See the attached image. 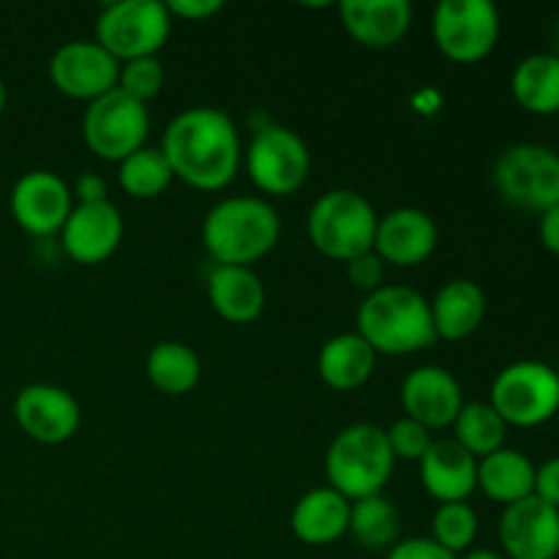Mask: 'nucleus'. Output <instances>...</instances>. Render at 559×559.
Returning <instances> with one entry per match:
<instances>
[{
    "mask_svg": "<svg viewBox=\"0 0 559 559\" xmlns=\"http://www.w3.org/2000/svg\"><path fill=\"white\" fill-rule=\"evenodd\" d=\"M120 240H123V218L109 200L74 205L60 229L63 251L80 265L107 262L118 251Z\"/></svg>",
    "mask_w": 559,
    "mask_h": 559,
    "instance_id": "obj_16",
    "label": "nucleus"
},
{
    "mask_svg": "<svg viewBox=\"0 0 559 559\" xmlns=\"http://www.w3.org/2000/svg\"><path fill=\"white\" fill-rule=\"evenodd\" d=\"M478 538V513L469 502H445L431 516V540L453 557L467 555Z\"/></svg>",
    "mask_w": 559,
    "mask_h": 559,
    "instance_id": "obj_31",
    "label": "nucleus"
},
{
    "mask_svg": "<svg viewBox=\"0 0 559 559\" xmlns=\"http://www.w3.org/2000/svg\"><path fill=\"white\" fill-rule=\"evenodd\" d=\"M506 437L508 424L489 402L464 404L462 413L453 420V440L475 459H484L506 448Z\"/></svg>",
    "mask_w": 559,
    "mask_h": 559,
    "instance_id": "obj_29",
    "label": "nucleus"
},
{
    "mask_svg": "<svg viewBox=\"0 0 559 559\" xmlns=\"http://www.w3.org/2000/svg\"><path fill=\"white\" fill-rule=\"evenodd\" d=\"M555 55L559 58V22H557V52Z\"/></svg>",
    "mask_w": 559,
    "mask_h": 559,
    "instance_id": "obj_42",
    "label": "nucleus"
},
{
    "mask_svg": "<svg viewBox=\"0 0 559 559\" xmlns=\"http://www.w3.org/2000/svg\"><path fill=\"white\" fill-rule=\"evenodd\" d=\"M145 374L164 396H186L194 391L202 377L200 355L183 342H158L147 353Z\"/></svg>",
    "mask_w": 559,
    "mask_h": 559,
    "instance_id": "obj_27",
    "label": "nucleus"
},
{
    "mask_svg": "<svg viewBox=\"0 0 559 559\" xmlns=\"http://www.w3.org/2000/svg\"><path fill=\"white\" fill-rule=\"evenodd\" d=\"M489 404L508 426L549 424L559 413V371L544 360H516L495 377Z\"/></svg>",
    "mask_w": 559,
    "mask_h": 559,
    "instance_id": "obj_6",
    "label": "nucleus"
},
{
    "mask_svg": "<svg viewBox=\"0 0 559 559\" xmlns=\"http://www.w3.org/2000/svg\"><path fill=\"white\" fill-rule=\"evenodd\" d=\"M3 109H5V85L3 80H0V115H3Z\"/></svg>",
    "mask_w": 559,
    "mask_h": 559,
    "instance_id": "obj_41",
    "label": "nucleus"
},
{
    "mask_svg": "<svg viewBox=\"0 0 559 559\" xmlns=\"http://www.w3.org/2000/svg\"><path fill=\"white\" fill-rule=\"evenodd\" d=\"M151 131V115L145 104L134 102L115 87L107 96L87 104L82 118V140L93 156L120 164L145 147Z\"/></svg>",
    "mask_w": 559,
    "mask_h": 559,
    "instance_id": "obj_10",
    "label": "nucleus"
},
{
    "mask_svg": "<svg viewBox=\"0 0 559 559\" xmlns=\"http://www.w3.org/2000/svg\"><path fill=\"white\" fill-rule=\"evenodd\" d=\"M355 328L377 355H413L437 342L429 300L418 289L396 284L366 295Z\"/></svg>",
    "mask_w": 559,
    "mask_h": 559,
    "instance_id": "obj_3",
    "label": "nucleus"
},
{
    "mask_svg": "<svg viewBox=\"0 0 559 559\" xmlns=\"http://www.w3.org/2000/svg\"><path fill=\"white\" fill-rule=\"evenodd\" d=\"M175 180L162 147H140L118 164V183L134 200H153L164 194Z\"/></svg>",
    "mask_w": 559,
    "mask_h": 559,
    "instance_id": "obj_30",
    "label": "nucleus"
},
{
    "mask_svg": "<svg viewBox=\"0 0 559 559\" xmlns=\"http://www.w3.org/2000/svg\"><path fill=\"white\" fill-rule=\"evenodd\" d=\"M462 559H506V557L495 549H469Z\"/></svg>",
    "mask_w": 559,
    "mask_h": 559,
    "instance_id": "obj_40",
    "label": "nucleus"
},
{
    "mask_svg": "<svg viewBox=\"0 0 559 559\" xmlns=\"http://www.w3.org/2000/svg\"><path fill=\"white\" fill-rule=\"evenodd\" d=\"M349 508L353 502L331 486L311 489L295 502L289 513L293 535L306 546H328L349 533Z\"/></svg>",
    "mask_w": 559,
    "mask_h": 559,
    "instance_id": "obj_21",
    "label": "nucleus"
},
{
    "mask_svg": "<svg viewBox=\"0 0 559 559\" xmlns=\"http://www.w3.org/2000/svg\"><path fill=\"white\" fill-rule=\"evenodd\" d=\"M377 353L358 333H338L328 338L317 355V374L331 391H358L374 374Z\"/></svg>",
    "mask_w": 559,
    "mask_h": 559,
    "instance_id": "obj_24",
    "label": "nucleus"
},
{
    "mask_svg": "<svg viewBox=\"0 0 559 559\" xmlns=\"http://www.w3.org/2000/svg\"><path fill=\"white\" fill-rule=\"evenodd\" d=\"M435 218L420 207H396L377 222L374 254L385 265L415 267L429 260L437 249Z\"/></svg>",
    "mask_w": 559,
    "mask_h": 559,
    "instance_id": "obj_18",
    "label": "nucleus"
},
{
    "mask_svg": "<svg viewBox=\"0 0 559 559\" xmlns=\"http://www.w3.org/2000/svg\"><path fill=\"white\" fill-rule=\"evenodd\" d=\"M374 205L353 189H333L322 194L309 211V240L322 257L347 262L374 249Z\"/></svg>",
    "mask_w": 559,
    "mask_h": 559,
    "instance_id": "obj_5",
    "label": "nucleus"
},
{
    "mask_svg": "<svg viewBox=\"0 0 559 559\" xmlns=\"http://www.w3.org/2000/svg\"><path fill=\"white\" fill-rule=\"evenodd\" d=\"M500 11L489 0H442L435 9V44L453 63H478L500 41Z\"/></svg>",
    "mask_w": 559,
    "mask_h": 559,
    "instance_id": "obj_11",
    "label": "nucleus"
},
{
    "mask_svg": "<svg viewBox=\"0 0 559 559\" xmlns=\"http://www.w3.org/2000/svg\"><path fill=\"white\" fill-rule=\"evenodd\" d=\"M251 183L267 197H289L309 180V145L287 126H262L243 153Z\"/></svg>",
    "mask_w": 559,
    "mask_h": 559,
    "instance_id": "obj_9",
    "label": "nucleus"
},
{
    "mask_svg": "<svg viewBox=\"0 0 559 559\" xmlns=\"http://www.w3.org/2000/svg\"><path fill=\"white\" fill-rule=\"evenodd\" d=\"M107 180L96 173H85L74 180L71 186V197L76 200V205H93V202H107L109 200Z\"/></svg>",
    "mask_w": 559,
    "mask_h": 559,
    "instance_id": "obj_38",
    "label": "nucleus"
},
{
    "mask_svg": "<svg viewBox=\"0 0 559 559\" xmlns=\"http://www.w3.org/2000/svg\"><path fill=\"white\" fill-rule=\"evenodd\" d=\"M9 205L14 222L27 235L49 238L63 229L71 207H74V197H71V186L60 175L49 173V169H31L14 183Z\"/></svg>",
    "mask_w": 559,
    "mask_h": 559,
    "instance_id": "obj_14",
    "label": "nucleus"
},
{
    "mask_svg": "<svg viewBox=\"0 0 559 559\" xmlns=\"http://www.w3.org/2000/svg\"><path fill=\"white\" fill-rule=\"evenodd\" d=\"M402 407L429 431L448 429L464 407L462 385L442 366H418L402 382Z\"/></svg>",
    "mask_w": 559,
    "mask_h": 559,
    "instance_id": "obj_17",
    "label": "nucleus"
},
{
    "mask_svg": "<svg viewBox=\"0 0 559 559\" xmlns=\"http://www.w3.org/2000/svg\"><path fill=\"white\" fill-rule=\"evenodd\" d=\"M506 559H557L559 557V511L538 497H527L502 508L497 524Z\"/></svg>",
    "mask_w": 559,
    "mask_h": 559,
    "instance_id": "obj_15",
    "label": "nucleus"
},
{
    "mask_svg": "<svg viewBox=\"0 0 559 559\" xmlns=\"http://www.w3.org/2000/svg\"><path fill=\"white\" fill-rule=\"evenodd\" d=\"M162 153L175 178L197 191H222L243 162L233 118L213 107H191L175 115L164 131Z\"/></svg>",
    "mask_w": 559,
    "mask_h": 559,
    "instance_id": "obj_1",
    "label": "nucleus"
},
{
    "mask_svg": "<svg viewBox=\"0 0 559 559\" xmlns=\"http://www.w3.org/2000/svg\"><path fill=\"white\" fill-rule=\"evenodd\" d=\"M173 33L167 3L158 0H118L104 5L96 16V41L118 63L153 58Z\"/></svg>",
    "mask_w": 559,
    "mask_h": 559,
    "instance_id": "obj_8",
    "label": "nucleus"
},
{
    "mask_svg": "<svg viewBox=\"0 0 559 559\" xmlns=\"http://www.w3.org/2000/svg\"><path fill=\"white\" fill-rule=\"evenodd\" d=\"M420 484L426 495L440 506L445 502H467L478 489V459L469 456L453 437H440L429 445L418 462Z\"/></svg>",
    "mask_w": 559,
    "mask_h": 559,
    "instance_id": "obj_19",
    "label": "nucleus"
},
{
    "mask_svg": "<svg viewBox=\"0 0 559 559\" xmlns=\"http://www.w3.org/2000/svg\"><path fill=\"white\" fill-rule=\"evenodd\" d=\"M224 9L222 0H169V16H180L186 22H205Z\"/></svg>",
    "mask_w": 559,
    "mask_h": 559,
    "instance_id": "obj_37",
    "label": "nucleus"
},
{
    "mask_svg": "<svg viewBox=\"0 0 559 559\" xmlns=\"http://www.w3.org/2000/svg\"><path fill=\"white\" fill-rule=\"evenodd\" d=\"M511 93L530 115H559V58L535 52L513 69Z\"/></svg>",
    "mask_w": 559,
    "mask_h": 559,
    "instance_id": "obj_26",
    "label": "nucleus"
},
{
    "mask_svg": "<svg viewBox=\"0 0 559 559\" xmlns=\"http://www.w3.org/2000/svg\"><path fill=\"white\" fill-rule=\"evenodd\" d=\"M431 325L437 338L445 342H464L480 328L486 317V295L469 278H453L442 284L440 293L429 304Z\"/></svg>",
    "mask_w": 559,
    "mask_h": 559,
    "instance_id": "obj_23",
    "label": "nucleus"
},
{
    "mask_svg": "<svg viewBox=\"0 0 559 559\" xmlns=\"http://www.w3.org/2000/svg\"><path fill=\"white\" fill-rule=\"evenodd\" d=\"M396 459L388 445L385 429L374 424H353L333 437L325 456V475L331 489L349 502L382 495L391 480Z\"/></svg>",
    "mask_w": 559,
    "mask_h": 559,
    "instance_id": "obj_4",
    "label": "nucleus"
},
{
    "mask_svg": "<svg viewBox=\"0 0 559 559\" xmlns=\"http://www.w3.org/2000/svg\"><path fill=\"white\" fill-rule=\"evenodd\" d=\"M282 235L276 207L260 197H229L216 202L202 222V246L216 265L251 267L273 251Z\"/></svg>",
    "mask_w": 559,
    "mask_h": 559,
    "instance_id": "obj_2",
    "label": "nucleus"
},
{
    "mask_svg": "<svg viewBox=\"0 0 559 559\" xmlns=\"http://www.w3.org/2000/svg\"><path fill=\"white\" fill-rule=\"evenodd\" d=\"M385 559H459L451 551L442 549L440 544H435L431 538H407L399 540Z\"/></svg>",
    "mask_w": 559,
    "mask_h": 559,
    "instance_id": "obj_36",
    "label": "nucleus"
},
{
    "mask_svg": "<svg viewBox=\"0 0 559 559\" xmlns=\"http://www.w3.org/2000/svg\"><path fill=\"white\" fill-rule=\"evenodd\" d=\"M164 80H167V74H164V66L158 60V55H153V58L126 60V63H120L118 91H123L134 102L147 104L151 98H156L162 93Z\"/></svg>",
    "mask_w": 559,
    "mask_h": 559,
    "instance_id": "obj_32",
    "label": "nucleus"
},
{
    "mask_svg": "<svg viewBox=\"0 0 559 559\" xmlns=\"http://www.w3.org/2000/svg\"><path fill=\"white\" fill-rule=\"evenodd\" d=\"M495 189L508 205L546 213L559 205V153L535 142H519L495 162Z\"/></svg>",
    "mask_w": 559,
    "mask_h": 559,
    "instance_id": "obj_7",
    "label": "nucleus"
},
{
    "mask_svg": "<svg viewBox=\"0 0 559 559\" xmlns=\"http://www.w3.org/2000/svg\"><path fill=\"white\" fill-rule=\"evenodd\" d=\"M538 238L546 251H551V254L559 257V205L549 207L546 213H540Z\"/></svg>",
    "mask_w": 559,
    "mask_h": 559,
    "instance_id": "obj_39",
    "label": "nucleus"
},
{
    "mask_svg": "<svg viewBox=\"0 0 559 559\" xmlns=\"http://www.w3.org/2000/svg\"><path fill=\"white\" fill-rule=\"evenodd\" d=\"M533 495L538 497L546 506L557 508L559 511V456L546 459L544 464L535 467V486Z\"/></svg>",
    "mask_w": 559,
    "mask_h": 559,
    "instance_id": "obj_35",
    "label": "nucleus"
},
{
    "mask_svg": "<svg viewBox=\"0 0 559 559\" xmlns=\"http://www.w3.org/2000/svg\"><path fill=\"white\" fill-rule=\"evenodd\" d=\"M385 437L396 462H420L431 442H435L431 431L424 424H418V420L407 418V415L393 420L385 429Z\"/></svg>",
    "mask_w": 559,
    "mask_h": 559,
    "instance_id": "obj_33",
    "label": "nucleus"
},
{
    "mask_svg": "<svg viewBox=\"0 0 559 559\" xmlns=\"http://www.w3.org/2000/svg\"><path fill=\"white\" fill-rule=\"evenodd\" d=\"M342 25L360 47H396L413 25V5L407 0H344L338 3Z\"/></svg>",
    "mask_w": 559,
    "mask_h": 559,
    "instance_id": "obj_20",
    "label": "nucleus"
},
{
    "mask_svg": "<svg viewBox=\"0 0 559 559\" xmlns=\"http://www.w3.org/2000/svg\"><path fill=\"white\" fill-rule=\"evenodd\" d=\"M207 300L222 320L233 325L254 322L265 309V284L251 267L216 265L207 276Z\"/></svg>",
    "mask_w": 559,
    "mask_h": 559,
    "instance_id": "obj_22",
    "label": "nucleus"
},
{
    "mask_svg": "<svg viewBox=\"0 0 559 559\" xmlns=\"http://www.w3.org/2000/svg\"><path fill=\"white\" fill-rule=\"evenodd\" d=\"M533 486L535 464L522 451L500 448V451L478 459V489L491 502L508 508L519 500H527L533 497Z\"/></svg>",
    "mask_w": 559,
    "mask_h": 559,
    "instance_id": "obj_25",
    "label": "nucleus"
},
{
    "mask_svg": "<svg viewBox=\"0 0 559 559\" xmlns=\"http://www.w3.org/2000/svg\"><path fill=\"white\" fill-rule=\"evenodd\" d=\"M14 420L38 445H63L80 429L82 409L66 388L33 382L16 393Z\"/></svg>",
    "mask_w": 559,
    "mask_h": 559,
    "instance_id": "obj_13",
    "label": "nucleus"
},
{
    "mask_svg": "<svg viewBox=\"0 0 559 559\" xmlns=\"http://www.w3.org/2000/svg\"><path fill=\"white\" fill-rule=\"evenodd\" d=\"M399 530H402V519L388 497H364L349 508V535L364 549L391 551L399 544Z\"/></svg>",
    "mask_w": 559,
    "mask_h": 559,
    "instance_id": "obj_28",
    "label": "nucleus"
},
{
    "mask_svg": "<svg viewBox=\"0 0 559 559\" xmlns=\"http://www.w3.org/2000/svg\"><path fill=\"white\" fill-rule=\"evenodd\" d=\"M120 63L96 41H69L49 58V80L63 96L76 102H96L118 87Z\"/></svg>",
    "mask_w": 559,
    "mask_h": 559,
    "instance_id": "obj_12",
    "label": "nucleus"
},
{
    "mask_svg": "<svg viewBox=\"0 0 559 559\" xmlns=\"http://www.w3.org/2000/svg\"><path fill=\"white\" fill-rule=\"evenodd\" d=\"M344 267H347L349 284H353L355 289H360V293L371 295L380 287H385V284H382L385 282V262L374 254V249L347 260Z\"/></svg>",
    "mask_w": 559,
    "mask_h": 559,
    "instance_id": "obj_34",
    "label": "nucleus"
}]
</instances>
